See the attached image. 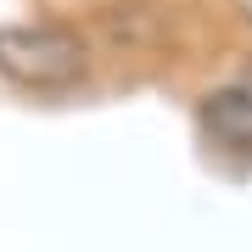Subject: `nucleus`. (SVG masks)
<instances>
[{"instance_id":"1","label":"nucleus","mask_w":252,"mask_h":252,"mask_svg":"<svg viewBox=\"0 0 252 252\" xmlns=\"http://www.w3.org/2000/svg\"><path fill=\"white\" fill-rule=\"evenodd\" d=\"M90 73V45L62 23H6L0 28V79L23 90H67Z\"/></svg>"},{"instance_id":"2","label":"nucleus","mask_w":252,"mask_h":252,"mask_svg":"<svg viewBox=\"0 0 252 252\" xmlns=\"http://www.w3.org/2000/svg\"><path fill=\"white\" fill-rule=\"evenodd\" d=\"M202 129L230 152H252V84H230L202 101Z\"/></svg>"},{"instance_id":"3","label":"nucleus","mask_w":252,"mask_h":252,"mask_svg":"<svg viewBox=\"0 0 252 252\" xmlns=\"http://www.w3.org/2000/svg\"><path fill=\"white\" fill-rule=\"evenodd\" d=\"M247 84H252V79H247Z\"/></svg>"}]
</instances>
